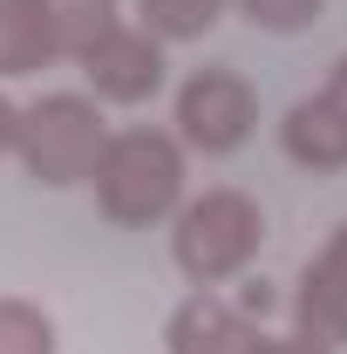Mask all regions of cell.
Segmentation results:
<instances>
[{"label":"cell","mask_w":347,"mask_h":354,"mask_svg":"<svg viewBox=\"0 0 347 354\" xmlns=\"http://www.w3.org/2000/svg\"><path fill=\"white\" fill-rule=\"evenodd\" d=\"M225 14H232V0H136V28H143V35H157L164 48L205 41Z\"/></svg>","instance_id":"cell-11"},{"label":"cell","mask_w":347,"mask_h":354,"mask_svg":"<svg viewBox=\"0 0 347 354\" xmlns=\"http://www.w3.org/2000/svg\"><path fill=\"white\" fill-rule=\"evenodd\" d=\"M41 21H48L55 55L62 62H82L109 28H123V0H41Z\"/></svg>","instance_id":"cell-10"},{"label":"cell","mask_w":347,"mask_h":354,"mask_svg":"<svg viewBox=\"0 0 347 354\" xmlns=\"http://www.w3.org/2000/svg\"><path fill=\"white\" fill-rule=\"evenodd\" d=\"M177 143L198 157H232L245 150V136L259 130V95L238 68H198L177 88Z\"/></svg>","instance_id":"cell-4"},{"label":"cell","mask_w":347,"mask_h":354,"mask_svg":"<svg viewBox=\"0 0 347 354\" xmlns=\"http://www.w3.org/2000/svg\"><path fill=\"white\" fill-rule=\"evenodd\" d=\"M279 150L300 171H347V116L327 95H300L279 116Z\"/></svg>","instance_id":"cell-8"},{"label":"cell","mask_w":347,"mask_h":354,"mask_svg":"<svg viewBox=\"0 0 347 354\" xmlns=\"http://www.w3.org/2000/svg\"><path fill=\"white\" fill-rule=\"evenodd\" d=\"M62 55L48 41V21H41V0H0V82H28L55 68Z\"/></svg>","instance_id":"cell-9"},{"label":"cell","mask_w":347,"mask_h":354,"mask_svg":"<svg viewBox=\"0 0 347 354\" xmlns=\"http://www.w3.org/2000/svg\"><path fill=\"white\" fill-rule=\"evenodd\" d=\"M259 341L265 334L232 300H218L212 286H198L164 327V354H259Z\"/></svg>","instance_id":"cell-7"},{"label":"cell","mask_w":347,"mask_h":354,"mask_svg":"<svg viewBox=\"0 0 347 354\" xmlns=\"http://www.w3.org/2000/svg\"><path fill=\"white\" fill-rule=\"evenodd\" d=\"M88 184L109 225L150 232L184 205V143L171 130H109Z\"/></svg>","instance_id":"cell-1"},{"label":"cell","mask_w":347,"mask_h":354,"mask_svg":"<svg viewBox=\"0 0 347 354\" xmlns=\"http://www.w3.org/2000/svg\"><path fill=\"white\" fill-rule=\"evenodd\" d=\"M82 82L95 102H116V109H136V102H150L157 88H164V75H171V62H164V41L157 35H143V28H109L102 41L88 48L82 62Z\"/></svg>","instance_id":"cell-5"},{"label":"cell","mask_w":347,"mask_h":354,"mask_svg":"<svg viewBox=\"0 0 347 354\" xmlns=\"http://www.w3.org/2000/svg\"><path fill=\"white\" fill-rule=\"evenodd\" d=\"M293 334H306V341H320L327 354L347 348V218L327 232V245L306 259L300 272V293H293Z\"/></svg>","instance_id":"cell-6"},{"label":"cell","mask_w":347,"mask_h":354,"mask_svg":"<svg viewBox=\"0 0 347 354\" xmlns=\"http://www.w3.org/2000/svg\"><path fill=\"white\" fill-rule=\"evenodd\" d=\"M14 123H21V109H14V102H7V95H0V157H7V150H14Z\"/></svg>","instance_id":"cell-16"},{"label":"cell","mask_w":347,"mask_h":354,"mask_svg":"<svg viewBox=\"0 0 347 354\" xmlns=\"http://www.w3.org/2000/svg\"><path fill=\"white\" fill-rule=\"evenodd\" d=\"M320 95L347 116V55H334V68H327V88H320Z\"/></svg>","instance_id":"cell-15"},{"label":"cell","mask_w":347,"mask_h":354,"mask_svg":"<svg viewBox=\"0 0 347 354\" xmlns=\"http://www.w3.org/2000/svg\"><path fill=\"white\" fill-rule=\"evenodd\" d=\"M102 143H109L102 102H95V95H75V88L28 102L21 123H14V157H21V171L35 177V184H48V191L88 184Z\"/></svg>","instance_id":"cell-3"},{"label":"cell","mask_w":347,"mask_h":354,"mask_svg":"<svg viewBox=\"0 0 347 354\" xmlns=\"http://www.w3.org/2000/svg\"><path fill=\"white\" fill-rule=\"evenodd\" d=\"M232 14L252 21L259 35H306L327 14V0H232Z\"/></svg>","instance_id":"cell-13"},{"label":"cell","mask_w":347,"mask_h":354,"mask_svg":"<svg viewBox=\"0 0 347 354\" xmlns=\"http://www.w3.org/2000/svg\"><path fill=\"white\" fill-rule=\"evenodd\" d=\"M265 245V212L252 191L238 184H212L198 198H184L171 212V259L191 286H225L245 266L259 259Z\"/></svg>","instance_id":"cell-2"},{"label":"cell","mask_w":347,"mask_h":354,"mask_svg":"<svg viewBox=\"0 0 347 354\" xmlns=\"http://www.w3.org/2000/svg\"><path fill=\"white\" fill-rule=\"evenodd\" d=\"M259 354H327L320 341H306V334H265Z\"/></svg>","instance_id":"cell-14"},{"label":"cell","mask_w":347,"mask_h":354,"mask_svg":"<svg viewBox=\"0 0 347 354\" xmlns=\"http://www.w3.org/2000/svg\"><path fill=\"white\" fill-rule=\"evenodd\" d=\"M0 354H62L55 320L21 293H0Z\"/></svg>","instance_id":"cell-12"}]
</instances>
